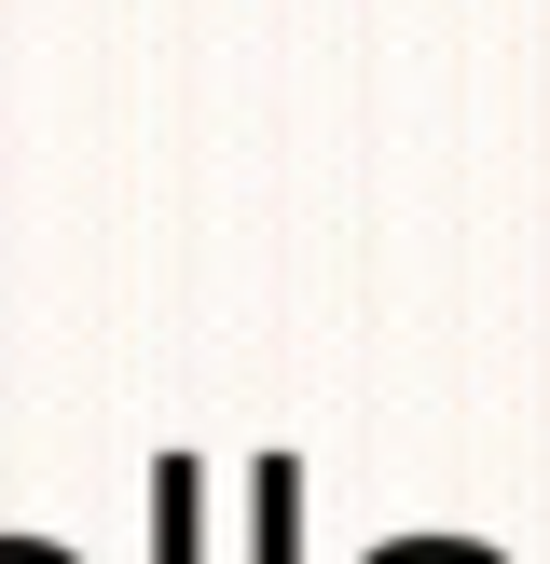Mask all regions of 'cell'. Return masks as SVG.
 <instances>
[{
  "mask_svg": "<svg viewBox=\"0 0 550 564\" xmlns=\"http://www.w3.org/2000/svg\"><path fill=\"white\" fill-rule=\"evenodd\" d=\"M289 538H302V468H289V455H262V468H248V551L289 564Z\"/></svg>",
  "mask_w": 550,
  "mask_h": 564,
  "instance_id": "obj_2",
  "label": "cell"
},
{
  "mask_svg": "<svg viewBox=\"0 0 550 564\" xmlns=\"http://www.w3.org/2000/svg\"><path fill=\"white\" fill-rule=\"evenodd\" d=\"M0 564H82V551H55V538H0Z\"/></svg>",
  "mask_w": 550,
  "mask_h": 564,
  "instance_id": "obj_3",
  "label": "cell"
},
{
  "mask_svg": "<svg viewBox=\"0 0 550 564\" xmlns=\"http://www.w3.org/2000/svg\"><path fill=\"white\" fill-rule=\"evenodd\" d=\"M152 551H165V564L207 551V468H179V455L152 468Z\"/></svg>",
  "mask_w": 550,
  "mask_h": 564,
  "instance_id": "obj_1",
  "label": "cell"
}]
</instances>
